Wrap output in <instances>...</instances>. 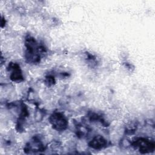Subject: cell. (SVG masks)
Wrapping results in <instances>:
<instances>
[{
	"instance_id": "3957f363",
	"label": "cell",
	"mask_w": 155,
	"mask_h": 155,
	"mask_svg": "<svg viewBox=\"0 0 155 155\" xmlns=\"http://www.w3.org/2000/svg\"><path fill=\"white\" fill-rule=\"evenodd\" d=\"M133 145L137 147L142 153H147L153 151L154 150V143L153 141L145 138H139L133 142Z\"/></svg>"
},
{
	"instance_id": "277c9868",
	"label": "cell",
	"mask_w": 155,
	"mask_h": 155,
	"mask_svg": "<svg viewBox=\"0 0 155 155\" xmlns=\"http://www.w3.org/2000/svg\"><path fill=\"white\" fill-rule=\"evenodd\" d=\"M107 140L101 136L98 135L94 137L89 143V146L96 150L102 149L107 146Z\"/></svg>"
},
{
	"instance_id": "6da1fadb",
	"label": "cell",
	"mask_w": 155,
	"mask_h": 155,
	"mask_svg": "<svg viewBox=\"0 0 155 155\" xmlns=\"http://www.w3.org/2000/svg\"><path fill=\"white\" fill-rule=\"evenodd\" d=\"M25 45L27 47V59H28L29 61L33 62L39 61V54L38 51L39 50V47L37 45L35 40L33 38L29 37L27 39Z\"/></svg>"
},
{
	"instance_id": "7a4b0ae2",
	"label": "cell",
	"mask_w": 155,
	"mask_h": 155,
	"mask_svg": "<svg viewBox=\"0 0 155 155\" xmlns=\"http://www.w3.org/2000/svg\"><path fill=\"white\" fill-rule=\"evenodd\" d=\"M50 122L53 128L58 131L65 130L68 125V122L65 117L60 113H53L50 117Z\"/></svg>"
},
{
	"instance_id": "5b68a950",
	"label": "cell",
	"mask_w": 155,
	"mask_h": 155,
	"mask_svg": "<svg viewBox=\"0 0 155 155\" xmlns=\"http://www.w3.org/2000/svg\"><path fill=\"white\" fill-rule=\"evenodd\" d=\"M10 68L12 70L10 74V78L12 81L16 82H20L23 79L22 71L20 67L16 64H12L10 65Z\"/></svg>"
}]
</instances>
